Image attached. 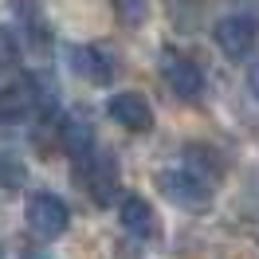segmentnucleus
Here are the masks:
<instances>
[{"label":"nucleus","instance_id":"f257e3e1","mask_svg":"<svg viewBox=\"0 0 259 259\" xmlns=\"http://www.w3.org/2000/svg\"><path fill=\"white\" fill-rule=\"evenodd\" d=\"M51 102H55V79L24 75V79L0 87V126H20L39 110H51Z\"/></svg>","mask_w":259,"mask_h":259},{"label":"nucleus","instance_id":"f03ea898","mask_svg":"<svg viewBox=\"0 0 259 259\" xmlns=\"http://www.w3.org/2000/svg\"><path fill=\"white\" fill-rule=\"evenodd\" d=\"M157 189L169 204H177L181 212H208L212 204V185L208 177L193 173L189 165L185 169H161L157 173Z\"/></svg>","mask_w":259,"mask_h":259},{"label":"nucleus","instance_id":"7ed1b4c3","mask_svg":"<svg viewBox=\"0 0 259 259\" xmlns=\"http://www.w3.org/2000/svg\"><path fill=\"white\" fill-rule=\"evenodd\" d=\"M24 212H28V228H32L35 236H44V240H55V236H63L67 228H71V208H67V200L55 196L51 189L32 193Z\"/></svg>","mask_w":259,"mask_h":259},{"label":"nucleus","instance_id":"20e7f679","mask_svg":"<svg viewBox=\"0 0 259 259\" xmlns=\"http://www.w3.org/2000/svg\"><path fill=\"white\" fill-rule=\"evenodd\" d=\"M79 185L87 189V196L95 200L98 208H110L114 193H118V161H114L110 153L95 149V153L79 165Z\"/></svg>","mask_w":259,"mask_h":259},{"label":"nucleus","instance_id":"39448f33","mask_svg":"<svg viewBox=\"0 0 259 259\" xmlns=\"http://www.w3.org/2000/svg\"><path fill=\"white\" fill-rule=\"evenodd\" d=\"M161 79L169 82V91L181 102H196V98L204 95V71L189 55H181V51H165L161 55Z\"/></svg>","mask_w":259,"mask_h":259},{"label":"nucleus","instance_id":"423d86ee","mask_svg":"<svg viewBox=\"0 0 259 259\" xmlns=\"http://www.w3.org/2000/svg\"><path fill=\"white\" fill-rule=\"evenodd\" d=\"M71 67H75V75H79L82 82H91V87H110L114 75H118L114 55L106 48H98V44H79V48H71Z\"/></svg>","mask_w":259,"mask_h":259},{"label":"nucleus","instance_id":"0eeeda50","mask_svg":"<svg viewBox=\"0 0 259 259\" xmlns=\"http://www.w3.org/2000/svg\"><path fill=\"white\" fill-rule=\"evenodd\" d=\"M212 35H216V48L224 51L228 59H247L259 39V24L251 16H224Z\"/></svg>","mask_w":259,"mask_h":259},{"label":"nucleus","instance_id":"6e6552de","mask_svg":"<svg viewBox=\"0 0 259 259\" xmlns=\"http://www.w3.org/2000/svg\"><path fill=\"white\" fill-rule=\"evenodd\" d=\"M106 114H110L122 130H130V134L153 130V106H149L146 95H138V91H118V95H110Z\"/></svg>","mask_w":259,"mask_h":259},{"label":"nucleus","instance_id":"1a4fd4ad","mask_svg":"<svg viewBox=\"0 0 259 259\" xmlns=\"http://www.w3.org/2000/svg\"><path fill=\"white\" fill-rule=\"evenodd\" d=\"M118 220H122V228H126L130 236H138V240L161 236V224H157V216H153V208H149V200L138 196V193H126L122 200H118Z\"/></svg>","mask_w":259,"mask_h":259},{"label":"nucleus","instance_id":"9d476101","mask_svg":"<svg viewBox=\"0 0 259 259\" xmlns=\"http://www.w3.org/2000/svg\"><path fill=\"white\" fill-rule=\"evenodd\" d=\"M59 146L75 157V165H82L91 153H95V130H91V122H87L82 114H75V118H67V122H63Z\"/></svg>","mask_w":259,"mask_h":259},{"label":"nucleus","instance_id":"9b49d317","mask_svg":"<svg viewBox=\"0 0 259 259\" xmlns=\"http://www.w3.org/2000/svg\"><path fill=\"white\" fill-rule=\"evenodd\" d=\"M12 8H16L20 24H24V39H28V48L44 55V51L51 48V32H48V24H44L39 4H35V0H12Z\"/></svg>","mask_w":259,"mask_h":259},{"label":"nucleus","instance_id":"f8f14e48","mask_svg":"<svg viewBox=\"0 0 259 259\" xmlns=\"http://www.w3.org/2000/svg\"><path fill=\"white\" fill-rule=\"evenodd\" d=\"M185 161H189V169H193V173L212 177V181H220V173H224V157H220L212 146H200V142H193V146L185 149Z\"/></svg>","mask_w":259,"mask_h":259},{"label":"nucleus","instance_id":"ddd939ff","mask_svg":"<svg viewBox=\"0 0 259 259\" xmlns=\"http://www.w3.org/2000/svg\"><path fill=\"white\" fill-rule=\"evenodd\" d=\"M28 181V165L16 153H0V189H20Z\"/></svg>","mask_w":259,"mask_h":259},{"label":"nucleus","instance_id":"4468645a","mask_svg":"<svg viewBox=\"0 0 259 259\" xmlns=\"http://www.w3.org/2000/svg\"><path fill=\"white\" fill-rule=\"evenodd\" d=\"M20 67V44L8 28H0V75H12Z\"/></svg>","mask_w":259,"mask_h":259},{"label":"nucleus","instance_id":"2eb2a0df","mask_svg":"<svg viewBox=\"0 0 259 259\" xmlns=\"http://www.w3.org/2000/svg\"><path fill=\"white\" fill-rule=\"evenodd\" d=\"M114 12L126 28H138L146 20V0H114Z\"/></svg>","mask_w":259,"mask_h":259},{"label":"nucleus","instance_id":"dca6fc26","mask_svg":"<svg viewBox=\"0 0 259 259\" xmlns=\"http://www.w3.org/2000/svg\"><path fill=\"white\" fill-rule=\"evenodd\" d=\"M247 91H251V98L259 102V63L251 67V71H247Z\"/></svg>","mask_w":259,"mask_h":259},{"label":"nucleus","instance_id":"f3484780","mask_svg":"<svg viewBox=\"0 0 259 259\" xmlns=\"http://www.w3.org/2000/svg\"><path fill=\"white\" fill-rule=\"evenodd\" d=\"M0 259H4V251H0Z\"/></svg>","mask_w":259,"mask_h":259}]
</instances>
